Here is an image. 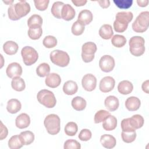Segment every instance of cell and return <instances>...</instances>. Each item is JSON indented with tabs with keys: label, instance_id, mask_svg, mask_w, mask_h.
<instances>
[{
	"label": "cell",
	"instance_id": "cell-24",
	"mask_svg": "<svg viewBox=\"0 0 149 149\" xmlns=\"http://www.w3.org/2000/svg\"><path fill=\"white\" fill-rule=\"evenodd\" d=\"M19 49V46L16 42L13 41H7L3 45V51L8 55H12L15 54Z\"/></svg>",
	"mask_w": 149,
	"mask_h": 149
},
{
	"label": "cell",
	"instance_id": "cell-49",
	"mask_svg": "<svg viewBox=\"0 0 149 149\" xmlns=\"http://www.w3.org/2000/svg\"><path fill=\"white\" fill-rule=\"evenodd\" d=\"M97 2L99 3L101 7L102 8H107L110 5V1L109 0H101L98 1Z\"/></svg>",
	"mask_w": 149,
	"mask_h": 149
},
{
	"label": "cell",
	"instance_id": "cell-26",
	"mask_svg": "<svg viewBox=\"0 0 149 149\" xmlns=\"http://www.w3.org/2000/svg\"><path fill=\"white\" fill-rule=\"evenodd\" d=\"M71 104L73 109L77 111H81L85 109L87 102L86 101L81 97L76 96L72 99Z\"/></svg>",
	"mask_w": 149,
	"mask_h": 149
},
{
	"label": "cell",
	"instance_id": "cell-46",
	"mask_svg": "<svg viewBox=\"0 0 149 149\" xmlns=\"http://www.w3.org/2000/svg\"><path fill=\"white\" fill-rule=\"evenodd\" d=\"M91 136H92V133L91 131L89 129H84L80 131L78 136V137L80 140L86 141L89 140L91 138Z\"/></svg>",
	"mask_w": 149,
	"mask_h": 149
},
{
	"label": "cell",
	"instance_id": "cell-5",
	"mask_svg": "<svg viewBox=\"0 0 149 149\" xmlns=\"http://www.w3.org/2000/svg\"><path fill=\"white\" fill-rule=\"evenodd\" d=\"M38 101L48 108H54L56 103L54 94L48 90L43 89L38 91L37 95Z\"/></svg>",
	"mask_w": 149,
	"mask_h": 149
},
{
	"label": "cell",
	"instance_id": "cell-53",
	"mask_svg": "<svg viewBox=\"0 0 149 149\" xmlns=\"http://www.w3.org/2000/svg\"><path fill=\"white\" fill-rule=\"evenodd\" d=\"M3 2H4V3H5L6 4H7V5H11V4H12L13 3V1H3Z\"/></svg>",
	"mask_w": 149,
	"mask_h": 149
},
{
	"label": "cell",
	"instance_id": "cell-1",
	"mask_svg": "<svg viewBox=\"0 0 149 149\" xmlns=\"http://www.w3.org/2000/svg\"><path fill=\"white\" fill-rule=\"evenodd\" d=\"M30 11V6L26 1H19L15 4H11L8 8L9 18L12 20H17L26 16Z\"/></svg>",
	"mask_w": 149,
	"mask_h": 149
},
{
	"label": "cell",
	"instance_id": "cell-12",
	"mask_svg": "<svg viewBox=\"0 0 149 149\" xmlns=\"http://www.w3.org/2000/svg\"><path fill=\"white\" fill-rule=\"evenodd\" d=\"M6 75L9 78L20 77L22 74V68L17 62H12L8 65L6 69Z\"/></svg>",
	"mask_w": 149,
	"mask_h": 149
},
{
	"label": "cell",
	"instance_id": "cell-29",
	"mask_svg": "<svg viewBox=\"0 0 149 149\" xmlns=\"http://www.w3.org/2000/svg\"><path fill=\"white\" fill-rule=\"evenodd\" d=\"M11 86L13 90L16 91H22L26 87L24 80L20 77H15L11 81Z\"/></svg>",
	"mask_w": 149,
	"mask_h": 149
},
{
	"label": "cell",
	"instance_id": "cell-6",
	"mask_svg": "<svg viewBox=\"0 0 149 149\" xmlns=\"http://www.w3.org/2000/svg\"><path fill=\"white\" fill-rule=\"evenodd\" d=\"M51 62L60 67H65L68 65L70 57L68 54L65 51L55 49L52 51L49 55Z\"/></svg>",
	"mask_w": 149,
	"mask_h": 149
},
{
	"label": "cell",
	"instance_id": "cell-52",
	"mask_svg": "<svg viewBox=\"0 0 149 149\" xmlns=\"http://www.w3.org/2000/svg\"><path fill=\"white\" fill-rule=\"evenodd\" d=\"M137 3L140 7H146L148 5V1L147 0H137Z\"/></svg>",
	"mask_w": 149,
	"mask_h": 149
},
{
	"label": "cell",
	"instance_id": "cell-41",
	"mask_svg": "<svg viewBox=\"0 0 149 149\" xmlns=\"http://www.w3.org/2000/svg\"><path fill=\"white\" fill-rule=\"evenodd\" d=\"M121 136L122 139L124 142L126 143H130L135 140L136 138V131L130 132H126L122 131Z\"/></svg>",
	"mask_w": 149,
	"mask_h": 149
},
{
	"label": "cell",
	"instance_id": "cell-45",
	"mask_svg": "<svg viewBox=\"0 0 149 149\" xmlns=\"http://www.w3.org/2000/svg\"><path fill=\"white\" fill-rule=\"evenodd\" d=\"M49 1L48 0H34V3L36 8L41 11L45 10L47 9Z\"/></svg>",
	"mask_w": 149,
	"mask_h": 149
},
{
	"label": "cell",
	"instance_id": "cell-25",
	"mask_svg": "<svg viewBox=\"0 0 149 149\" xmlns=\"http://www.w3.org/2000/svg\"><path fill=\"white\" fill-rule=\"evenodd\" d=\"M19 137L23 145H29L34 141V134L32 132L27 130L22 132L19 134Z\"/></svg>",
	"mask_w": 149,
	"mask_h": 149
},
{
	"label": "cell",
	"instance_id": "cell-9",
	"mask_svg": "<svg viewBox=\"0 0 149 149\" xmlns=\"http://www.w3.org/2000/svg\"><path fill=\"white\" fill-rule=\"evenodd\" d=\"M115 60L112 56L105 55L102 56L99 61V66L104 72H111L115 67Z\"/></svg>",
	"mask_w": 149,
	"mask_h": 149
},
{
	"label": "cell",
	"instance_id": "cell-39",
	"mask_svg": "<svg viewBox=\"0 0 149 149\" xmlns=\"http://www.w3.org/2000/svg\"><path fill=\"white\" fill-rule=\"evenodd\" d=\"M71 30L72 34L74 36L81 35L84 31V26L77 20L72 24Z\"/></svg>",
	"mask_w": 149,
	"mask_h": 149
},
{
	"label": "cell",
	"instance_id": "cell-13",
	"mask_svg": "<svg viewBox=\"0 0 149 149\" xmlns=\"http://www.w3.org/2000/svg\"><path fill=\"white\" fill-rule=\"evenodd\" d=\"M45 82V84L49 87L56 88L60 85L61 79L58 74L51 73L47 76Z\"/></svg>",
	"mask_w": 149,
	"mask_h": 149
},
{
	"label": "cell",
	"instance_id": "cell-14",
	"mask_svg": "<svg viewBox=\"0 0 149 149\" xmlns=\"http://www.w3.org/2000/svg\"><path fill=\"white\" fill-rule=\"evenodd\" d=\"M30 123V116L26 113H22L17 116L15 120L16 126L19 129L27 127Z\"/></svg>",
	"mask_w": 149,
	"mask_h": 149
},
{
	"label": "cell",
	"instance_id": "cell-36",
	"mask_svg": "<svg viewBox=\"0 0 149 149\" xmlns=\"http://www.w3.org/2000/svg\"><path fill=\"white\" fill-rule=\"evenodd\" d=\"M64 130L66 135L69 136H73L76 134L78 130V127L75 122H69L66 125Z\"/></svg>",
	"mask_w": 149,
	"mask_h": 149
},
{
	"label": "cell",
	"instance_id": "cell-48",
	"mask_svg": "<svg viewBox=\"0 0 149 149\" xmlns=\"http://www.w3.org/2000/svg\"><path fill=\"white\" fill-rule=\"evenodd\" d=\"M8 134V130L7 127L3 124L2 122L1 121V133H0V140H2L5 139Z\"/></svg>",
	"mask_w": 149,
	"mask_h": 149
},
{
	"label": "cell",
	"instance_id": "cell-15",
	"mask_svg": "<svg viewBox=\"0 0 149 149\" xmlns=\"http://www.w3.org/2000/svg\"><path fill=\"white\" fill-rule=\"evenodd\" d=\"M75 10L69 4H65L61 10L62 19L65 20L69 21L72 20L75 16Z\"/></svg>",
	"mask_w": 149,
	"mask_h": 149
},
{
	"label": "cell",
	"instance_id": "cell-3",
	"mask_svg": "<svg viewBox=\"0 0 149 149\" xmlns=\"http://www.w3.org/2000/svg\"><path fill=\"white\" fill-rule=\"evenodd\" d=\"M44 124L47 132L51 135H55L60 131L61 120L56 114L47 115L44 120Z\"/></svg>",
	"mask_w": 149,
	"mask_h": 149
},
{
	"label": "cell",
	"instance_id": "cell-28",
	"mask_svg": "<svg viewBox=\"0 0 149 149\" xmlns=\"http://www.w3.org/2000/svg\"><path fill=\"white\" fill-rule=\"evenodd\" d=\"M42 24V19L41 16L34 14L31 16L27 20V25L30 28H38L41 27Z\"/></svg>",
	"mask_w": 149,
	"mask_h": 149
},
{
	"label": "cell",
	"instance_id": "cell-37",
	"mask_svg": "<svg viewBox=\"0 0 149 149\" xmlns=\"http://www.w3.org/2000/svg\"><path fill=\"white\" fill-rule=\"evenodd\" d=\"M111 115L109 112L101 109L96 112L94 115V120L95 123H99L104 121Z\"/></svg>",
	"mask_w": 149,
	"mask_h": 149
},
{
	"label": "cell",
	"instance_id": "cell-44",
	"mask_svg": "<svg viewBox=\"0 0 149 149\" xmlns=\"http://www.w3.org/2000/svg\"><path fill=\"white\" fill-rule=\"evenodd\" d=\"M121 128L123 132H130L136 131V130L132 127L130 123L129 118L123 119L121 122Z\"/></svg>",
	"mask_w": 149,
	"mask_h": 149
},
{
	"label": "cell",
	"instance_id": "cell-34",
	"mask_svg": "<svg viewBox=\"0 0 149 149\" xmlns=\"http://www.w3.org/2000/svg\"><path fill=\"white\" fill-rule=\"evenodd\" d=\"M112 44L117 48L123 47L126 43V38L125 36L119 34L114 35L111 39Z\"/></svg>",
	"mask_w": 149,
	"mask_h": 149
},
{
	"label": "cell",
	"instance_id": "cell-38",
	"mask_svg": "<svg viewBox=\"0 0 149 149\" xmlns=\"http://www.w3.org/2000/svg\"><path fill=\"white\" fill-rule=\"evenodd\" d=\"M42 34V30L41 27L30 28L28 30V36L31 40H38Z\"/></svg>",
	"mask_w": 149,
	"mask_h": 149
},
{
	"label": "cell",
	"instance_id": "cell-16",
	"mask_svg": "<svg viewBox=\"0 0 149 149\" xmlns=\"http://www.w3.org/2000/svg\"><path fill=\"white\" fill-rule=\"evenodd\" d=\"M141 105L139 98L134 96L127 98L125 101V107L129 111H135L139 109Z\"/></svg>",
	"mask_w": 149,
	"mask_h": 149
},
{
	"label": "cell",
	"instance_id": "cell-32",
	"mask_svg": "<svg viewBox=\"0 0 149 149\" xmlns=\"http://www.w3.org/2000/svg\"><path fill=\"white\" fill-rule=\"evenodd\" d=\"M64 5V3L61 1H56L53 3L51 11L54 17L57 19H62L61 10Z\"/></svg>",
	"mask_w": 149,
	"mask_h": 149
},
{
	"label": "cell",
	"instance_id": "cell-11",
	"mask_svg": "<svg viewBox=\"0 0 149 149\" xmlns=\"http://www.w3.org/2000/svg\"><path fill=\"white\" fill-rule=\"evenodd\" d=\"M115 84V81L112 77L105 76L101 80L99 88L102 93H108L113 89Z\"/></svg>",
	"mask_w": 149,
	"mask_h": 149
},
{
	"label": "cell",
	"instance_id": "cell-30",
	"mask_svg": "<svg viewBox=\"0 0 149 149\" xmlns=\"http://www.w3.org/2000/svg\"><path fill=\"white\" fill-rule=\"evenodd\" d=\"M129 120L131 125L135 130L141 128L144 122L143 116L139 114L134 115L131 118H129Z\"/></svg>",
	"mask_w": 149,
	"mask_h": 149
},
{
	"label": "cell",
	"instance_id": "cell-10",
	"mask_svg": "<svg viewBox=\"0 0 149 149\" xmlns=\"http://www.w3.org/2000/svg\"><path fill=\"white\" fill-rule=\"evenodd\" d=\"M81 84L85 90L87 91H92L96 87L97 79L91 73L86 74L82 78Z\"/></svg>",
	"mask_w": 149,
	"mask_h": 149
},
{
	"label": "cell",
	"instance_id": "cell-2",
	"mask_svg": "<svg viewBox=\"0 0 149 149\" xmlns=\"http://www.w3.org/2000/svg\"><path fill=\"white\" fill-rule=\"evenodd\" d=\"M133 15L131 12H119L116 14L113 22V29L118 33H123L127 28L128 24L132 20Z\"/></svg>",
	"mask_w": 149,
	"mask_h": 149
},
{
	"label": "cell",
	"instance_id": "cell-40",
	"mask_svg": "<svg viewBox=\"0 0 149 149\" xmlns=\"http://www.w3.org/2000/svg\"><path fill=\"white\" fill-rule=\"evenodd\" d=\"M42 44L46 48H54L57 45V40L52 36H47L43 39Z\"/></svg>",
	"mask_w": 149,
	"mask_h": 149
},
{
	"label": "cell",
	"instance_id": "cell-7",
	"mask_svg": "<svg viewBox=\"0 0 149 149\" xmlns=\"http://www.w3.org/2000/svg\"><path fill=\"white\" fill-rule=\"evenodd\" d=\"M21 55L24 63L27 66L34 64L38 58V54L37 51L30 46L24 47L22 49Z\"/></svg>",
	"mask_w": 149,
	"mask_h": 149
},
{
	"label": "cell",
	"instance_id": "cell-47",
	"mask_svg": "<svg viewBox=\"0 0 149 149\" xmlns=\"http://www.w3.org/2000/svg\"><path fill=\"white\" fill-rule=\"evenodd\" d=\"M145 47L136 48H129V51L132 55L135 56H140L142 55L145 52Z\"/></svg>",
	"mask_w": 149,
	"mask_h": 149
},
{
	"label": "cell",
	"instance_id": "cell-8",
	"mask_svg": "<svg viewBox=\"0 0 149 149\" xmlns=\"http://www.w3.org/2000/svg\"><path fill=\"white\" fill-rule=\"evenodd\" d=\"M97 45L93 42H87L82 45L81 58L86 63L91 62L94 58V54L97 51Z\"/></svg>",
	"mask_w": 149,
	"mask_h": 149
},
{
	"label": "cell",
	"instance_id": "cell-19",
	"mask_svg": "<svg viewBox=\"0 0 149 149\" xmlns=\"http://www.w3.org/2000/svg\"><path fill=\"white\" fill-rule=\"evenodd\" d=\"M100 142L104 147L108 149L115 147L116 144V140L115 138L112 135L107 134L101 136Z\"/></svg>",
	"mask_w": 149,
	"mask_h": 149
},
{
	"label": "cell",
	"instance_id": "cell-4",
	"mask_svg": "<svg viewBox=\"0 0 149 149\" xmlns=\"http://www.w3.org/2000/svg\"><path fill=\"white\" fill-rule=\"evenodd\" d=\"M149 25V12L144 11L141 12L132 23V29L136 33H144L148 28Z\"/></svg>",
	"mask_w": 149,
	"mask_h": 149
},
{
	"label": "cell",
	"instance_id": "cell-21",
	"mask_svg": "<svg viewBox=\"0 0 149 149\" xmlns=\"http://www.w3.org/2000/svg\"><path fill=\"white\" fill-rule=\"evenodd\" d=\"M78 90V86L74 81L68 80L63 86V91L67 95H72L76 93Z\"/></svg>",
	"mask_w": 149,
	"mask_h": 149
},
{
	"label": "cell",
	"instance_id": "cell-27",
	"mask_svg": "<svg viewBox=\"0 0 149 149\" xmlns=\"http://www.w3.org/2000/svg\"><path fill=\"white\" fill-rule=\"evenodd\" d=\"M117 126V119L113 116L110 115L104 121H103L102 127L107 131L114 130Z\"/></svg>",
	"mask_w": 149,
	"mask_h": 149
},
{
	"label": "cell",
	"instance_id": "cell-17",
	"mask_svg": "<svg viewBox=\"0 0 149 149\" xmlns=\"http://www.w3.org/2000/svg\"><path fill=\"white\" fill-rule=\"evenodd\" d=\"M93 16L91 12L87 9H84L80 12L78 15L77 21L85 26L90 24L93 20Z\"/></svg>",
	"mask_w": 149,
	"mask_h": 149
},
{
	"label": "cell",
	"instance_id": "cell-33",
	"mask_svg": "<svg viewBox=\"0 0 149 149\" xmlns=\"http://www.w3.org/2000/svg\"><path fill=\"white\" fill-rule=\"evenodd\" d=\"M50 66L47 63H42L40 64L36 68V73L37 75L41 77L47 76L49 74Z\"/></svg>",
	"mask_w": 149,
	"mask_h": 149
},
{
	"label": "cell",
	"instance_id": "cell-18",
	"mask_svg": "<svg viewBox=\"0 0 149 149\" xmlns=\"http://www.w3.org/2000/svg\"><path fill=\"white\" fill-rule=\"evenodd\" d=\"M104 104L108 110L113 112L116 111L119 107V100L114 95H109L105 98Z\"/></svg>",
	"mask_w": 149,
	"mask_h": 149
},
{
	"label": "cell",
	"instance_id": "cell-20",
	"mask_svg": "<svg viewBox=\"0 0 149 149\" xmlns=\"http://www.w3.org/2000/svg\"><path fill=\"white\" fill-rule=\"evenodd\" d=\"M133 89V84L129 80H123L119 82L118 86V91L123 95H127L132 93Z\"/></svg>",
	"mask_w": 149,
	"mask_h": 149
},
{
	"label": "cell",
	"instance_id": "cell-22",
	"mask_svg": "<svg viewBox=\"0 0 149 149\" xmlns=\"http://www.w3.org/2000/svg\"><path fill=\"white\" fill-rule=\"evenodd\" d=\"M21 108L22 104L17 99H10L7 102L6 109L10 113L14 114L17 113L21 109Z\"/></svg>",
	"mask_w": 149,
	"mask_h": 149
},
{
	"label": "cell",
	"instance_id": "cell-31",
	"mask_svg": "<svg viewBox=\"0 0 149 149\" xmlns=\"http://www.w3.org/2000/svg\"><path fill=\"white\" fill-rule=\"evenodd\" d=\"M144 39L141 36H133L130 38L129 45L130 48H136L144 46Z\"/></svg>",
	"mask_w": 149,
	"mask_h": 149
},
{
	"label": "cell",
	"instance_id": "cell-23",
	"mask_svg": "<svg viewBox=\"0 0 149 149\" xmlns=\"http://www.w3.org/2000/svg\"><path fill=\"white\" fill-rule=\"evenodd\" d=\"M99 35L101 38L105 40H109L113 34L112 27L110 24H105L101 26L99 30Z\"/></svg>",
	"mask_w": 149,
	"mask_h": 149
},
{
	"label": "cell",
	"instance_id": "cell-35",
	"mask_svg": "<svg viewBox=\"0 0 149 149\" xmlns=\"http://www.w3.org/2000/svg\"><path fill=\"white\" fill-rule=\"evenodd\" d=\"M23 144L22 143L19 135H14L12 136L8 141V146L10 149H19L23 147Z\"/></svg>",
	"mask_w": 149,
	"mask_h": 149
},
{
	"label": "cell",
	"instance_id": "cell-43",
	"mask_svg": "<svg viewBox=\"0 0 149 149\" xmlns=\"http://www.w3.org/2000/svg\"><path fill=\"white\" fill-rule=\"evenodd\" d=\"M113 1L117 7L124 9L129 8L133 3L132 0H113Z\"/></svg>",
	"mask_w": 149,
	"mask_h": 149
},
{
	"label": "cell",
	"instance_id": "cell-50",
	"mask_svg": "<svg viewBox=\"0 0 149 149\" xmlns=\"http://www.w3.org/2000/svg\"><path fill=\"white\" fill-rule=\"evenodd\" d=\"M141 88L144 92H145L147 94L149 93V80H147L143 83L141 85Z\"/></svg>",
	"mask_w": 149,
	"mask_h": 149
},
{
	"label": "cell",
	"instance_id": "cell-42",
	"mask_svg": "<svg viewBox=\"0 0 149 149\" xmlns=\"http://www.w3.org/2000/svg\"><path fill=\"white\" fill-rule=\"evenodd\" d=\"M63 148L64 149H80L81 145L76 140L69 139L65 142Z\"/></svg>",
	"mask_w": 149,
	"mask_h": 149
},
{
	"label": "cell",
	"instance_id": "cell-51",
	"mask_svg": "<svg viewBox=\"0 0 149 149\" xmlns=\"http://www.w3.org/2000/svg\"><path fill=\"white\" fill-rule=\"evenodd\" d=\"M72 2L76 6H84L87 2L86 0H72Z\"/></svg>",
	"mask_w": 149,
	"mask_h": 149
}]
</instances>
